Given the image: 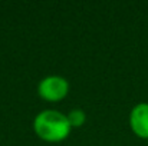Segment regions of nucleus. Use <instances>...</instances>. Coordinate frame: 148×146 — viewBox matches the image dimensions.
<instances>
[{
    "mask_svg": "<svg viewBox=\"0 0 148 146\" xmlns=\"http://www.w3.org/2000/svg\"><path fill=\"white\" fill-rule=\"evenodd\" d=\"M130 126L137 136L148 139V103L143 102L132 107L130 113Z\"/></svg>",
    "mask_w": 148,
    "mask_h": 146,
    "instance_id": "obj_3",
    "label": "nucleus"
},
{
    "mask_svg": "<svg viewBox=\"0 0 148 146\" xmlns=\"http://www.w3.org/2000/svg\"><path fill=\"white\" fill-rule=\"evenodd\" d=\"M147 141H148V139H147Z\"/></svg>",
    "mask_w": 148,
    "mask_h": 146,
    "instance_id": "obj_5",
    "label": "nucleus"
},
{
    "mask_svg": "<svg viewBox=\"0 0 148 146\" xmlns=\"http://www.w3.org/2000/svg\"><path fill=\"white\" fill-rule=\"evenodd\" d=\"M69 92V83L65 77L52 75L40 80L38 86L39 96L49 102H59L68 95Z\"/></svg>",
    "mask_w": 148,
    "mask_h": 146,
    "instance_id": "obj_2",
    "label": "nucleus"
},
{
    "mask_svg": "<svg viewBox=\"0 0 148 146\" xmlns=\"http://www.w3.org/2000/svg\"><path fill=\"white\" fill-rule=\"evenodd\" d=\"M66 116H68V120H69L72 128H79L86 120V115H85V112L82 109H72Z\"/></svg>",
    "mask_w": 148,
    "mask_h": 146,
    "instance_id": "obj_4",
    "label": "nucleus"
},
{
    "mask_svg": "<svg viewBox=\"0 0 148 146\" xmlns=\"http://www.w3.org/2000/svg\"><path fill=\"white\" fill-rule=\"evenodd\" d=\"M71 123L68 116L59 110L46 109L36 115L33 120L35 133L45 142H60L65 141L71 133Z\"/></svg>",
    "mask_w": 148,
    "mask_h": 146,
    "instance_id": "obj_1",
    "label": "nucleus"
}]
</instances>
